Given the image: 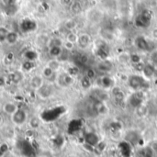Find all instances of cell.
Here are the masks:
<instances>
[{"mask_svg": "<svg viewBox=\"0 0 157 157\" xmlns=\"http://www.w3.org/2000/svg\"><path fill=\"white\" fill-rule=\"evenodd\" d=\"M74 45H75V43H72V42H70V41H64L63 42V47L64 48V50H66V51H71V50H73V48H74Z\"/></svg>", "mask_w": 157, "mask_h": 157, "instance_id": "cell-35", "label": "cell"}, {"mask_svg": "<svg viewBox=\"0 0 157 157\" xmlns=\"http://www.w3.org/2000/svg\"><path fill=\"white\" fill-rule=\"evenodd\" d=\"M13 61H14V55H13V53H7L4 57V62H5L6 65H9Z\"/></svg>", "mask_w": 157, "mask_h": 157, "instance_id": "cell-31", "label": "cell"}, {"mask_svg": "<svg viewBox=\"0 0 157 157\" xmlns=\"http://www.w3.org/2000/svg\"><path fill=\"white\" fill-rule=\"evenodd\" d=\"M97 53L102 60H106L107 57L109 56V50L106 47V45H101L98 48Z\"/></svg>", "mask_w": 157, "mask_h": 157, "instance_id": "cell-25", "label": "cell"}, {"mask_svg": "<svg viewBox=\"0 0 157 157\" xmlns=\"http://www.w3.org/2000/svg\"><path fill=\"white\" fill-rule=\"evenodd\" d=\"M93 110L97 113V114H104L107 111V107L105 106L104 102H95L94 106H93Z\"/></svg>", "mask_w": 157, "mask_h": 157, "instance_id": "cell-21", "label": "cell"}, {"mask_svg": "<svg viewBox=\"0 0 157 157\" xmlns=\"http://www.w3.org/2000/svg\"><path fill=\"white\" fill-rule=\"evenodd\" d=\"M2 26V21H1V18H0V27Z\"/></svg>", "mask_w": 157, "mask_h": 157, "instance_id": "cell-45", "label": "cell"}, {"mask_svg": "<svg viewBox=\"0 0 157 157\" xmlns=\"http://www.w3.org/2000/svg\"><path fill=\"white\" fill-rule=\"evenodd\" d=\"M144 63L143 62H140V63H134V68L136 71H139V72H143L144 68Z\"/></svg>", "mask_w": 157, "mask_h": 157, "instance_id": "cell-38", "label": "cell"}, {"mask_svg": "<svg viewBox=\"0 0 157 157\" xmlns=\"http://www.w3.org/2000/svg\"><path fill=\"white\" fill-rule=\"evenodd\" d=\"M61 1L64 6H71V4L73 3V0H61Z\"/></svg>", "mask_w": 157, "mask_h": 157, "instance_id": "cell-42", "label": "cell"}, {"mask_svg": "<svg viewBox=\"0 0 157 157\" xmlns=\"http://www.w3.org/2000/svg\"><path fill=\"white\" fill-rule=\"evenodd\" d=\"M29 122V129L31 130H37L40 128V120L39 117L37 116H32L31 118H29V120L28 121Z\"/></svg>", "mask_w": 157, "mask_h": 157, "instance_id": "cell-20", "label": "cell"}, {"mask_svg": "<svg viewBox=\"0 0 157 157\" xmlns=\"http://www.w3.org/2000/svg\"><path fill=\"white\" fill-rule=\"evenodd\" d=\"M36 94L37 96L41 98V99H47L49 98H51L53 94V88L52 86L50 85H43L40 88H39L38 90H36Z\"/></svg>", "mask_w": 157, "mask_h": 157, "instance_id": "cell-7", "label": "cell"}, {"mask_svg": "<svg viewBox=\"0 0 157 157\" xmlns=\"http://www.w3.org/2000/svg\"><path fill=\"white\" fill-rule=\"evenodd\" d=\"M7 83H8L7 77L4 76V75H0V89L4 88L5 86H6Z\"/></svg>", "mask_w": 157, "mask_h": 157, "instance_id": "cell-34", "label": "cell"}, {"mask_svg": "<svg viewBox=\"0 0 157 157\" xmlns=\"http://www.w3.org/2000/svg\"><path fill=\"white\" fill-rule=\"evenodd\" d=\"M75 78L73 75H71L69 73H63L57 75L56 82L59 85V86L62 87H68L71 86L74 84Z\"/></svg>", "mask_w": 157, "mask_h": 157, "instance_id": "cell-5", "label": "cell"}, {"mask_svg": "<svg viewBox=\"0 0 157 157\" xmlns=\"http://www.w3.org/2000/svg\"><path fill=\"white\" fill-rule=\"evenodd\" d=\"M3 122H4V118H3V116L0 114V126L3 124Z\"/></svg>", "mask_w": 157, "mask_h": 157, "instance_id": "cell-43", "label": "cell"}, {"mask_svg": "<svg viewBox=\"0 0 157 157\" xmlns=\"http://www.w3.org/2000/svg\"><path fill=\"white\" fill-rule=\"evenodd\" d=\"M139 156L140 157H153L154 156V150L152 147L147 146L144 147L139 151Z\"/></svg>", "mask_w": 157, "mask_h": 157, "instance_id": "cell-23", "label": "cell"}, {"mask_svg": "<svg viewBox=\"0 0 157 157\" xmlns=\"http://www.w3.org/2000/svg\"><path fill=\"white\" fill-rule=\"evenodd\" d=\"M89 61V57L86 55V54H82L79 58V62L82 63V64H86Z\"/></svg>", "mask_w": 157, "mask_h": 157, "instance_id": "cell-36", "label": "cell"}, {"mask_svg": "<svg viewBox=\"0 0 157 157\" xmlns=\"http://www.w3.org/2000/svg\"><path fill=\"white\" fill-rule=\"evenodd\" d=\"M90 40H91L90 36L88 34L84 33V34H81V35L78 36V40H77V42L76 43H77V45L80 48L84 49V48H86L89 45Z\"/></svg>", "mask_w": 157, "mask_h": 157, "instance_id": "cell-13", "label": "cell"}, {"mask_svg": "<svg viewBox=\"0 0 157 157\" xmlns=\"http://www.w3.org/2000/svg\"><path fill=\"white\" fill-rule=\"evenodd\" d=\"M64 28L70 31H72L73 29H75L76 28V22L73 19H68L65 21L64 23Z\"/></svg>", "mask_w": 157, "mask_h": 157, "instance_id": "cell-29", "label": "cell"}, {"mask_svg": "<svg viewBox=\"0 0 157 157\" xmlns=\"http://www.w3.org/2000/svg\"><path fill=\"white\" fill-rule=\"evenodd\" d=\"M151 21H152V14L149 11L144 10L140 15H138L137 17L135 18V26L138 28L146 29L151 25Z\"/></svg>", "mask_w": 157, "mask_h": 157, "instance_id": "cell-4", "label": "cell"}, {"mask_svg": "<svg viewBox=\"0 0 157 157\" xmlns=\"http://www.w3.org/2000/svg\"><path fill=\"white\" fill-rule=\"evenodd\" d=\"M144 98V93H142L141 90H140V91H137L135 94H133V95L130 98V99H129L130 105H131L132 107L135 108V109L139 108L140 106L143 105Z\"/></svg>", "mask_w": 157, "mask_h": 157, "instance_id": "cell-9", "label": "cell"}, {"mask_svg": "<svg viewBox=\"0 0 157 157\" xmlns=\"http://www.w3.org/2000/svg\"><path fill=\"white\" fill-rule=\"evenodd\" d=\"M46 65H47L48 67H50L51 69H52L54 72H56V71H58V70L60 69V67H61V63H60V61H59L58 59L53 58V59L48 61Z\"/></svg>", "mask_w": 157, "mask_h": 157, "instance_id": "cell-24", "label": "cell"}, {"mask_svg": "<svg viewBox=\"0 0 157 157\" xmlns=\"http://www.w3.org/2000/svg\"><path fill=\"white\" fill-rule=\"evenodd\" d=\"M135 45L139 50H142L144 52L155 51V43L152 40H147L144 36H138L135 39Z\"/></svg>", "mask_w": 157, "mask_h": 157, "instance_id": "cell-2", "label": "cell"}, {"mask_svg": "<svg viewBox=\"0 0 157 157\" xmlns=\"http://www.w3.org/2000/svg\"><path fill=\"white\" fill-rule=\"evenodd\" d=\"M130 58H131V61H132L133 63H140V62H142V60H141V57H140L138 54H132Z\"/></svg>", "mask_w": 157, "mask_h": 157, "instance_id": "cell-37", "label": "cell"}, {"mask_svg": "<svg viewBox=\"0 0 157 157\" xmlns=\"http://www.w3.org/2000/svg\"><path fill=\"white\" fill-rule=\"evenodd\" d=\"M112 95L114 98V100L117 104H121L124 101L125 99V95L122 92V90H121V88L119 87H114L112 90Z\"/></svg>", "mask_w": 157, "mask_h": 157, "instance_id": "cell-16", "label": "cell"}, {"mask_svg": "<svg viewBox=\"0 0 157 157\" xmlns=\"http://www.w3.org/2000/svg\"><path fill=\"white\" fill-rule=\"evenodd\" d=\"M77 40H78V36L75 32H73V31H70L67 34V36H66V40L67 41H70L72 43H76L77 42Z\"/></svg>", "mask_w": 157, "mask_h": 157, "instance_id": "cell-30", "label": "cell"}, {"mask_svg": "<svg viewBox=\"0 0 157 157\" xmlns=\"http://www.w3.org/2000/svg\"><path fill=\"white\" fill-rule=\"evenodd\" d=\"M113 84V81L109 77H103L102 78V86L105 87H110Z\"/></svg>", "mask_w": 157, "mask_h": 157, "instance_id": "cell-32", "label": "cell"}, {"mask_svg": "<svg viewBox=\"0 0 157 157\" xmlns=\"http://www.w3.org/2000/svg\"><path fill=\"white\" fill-rule=\"evenodd\" d=\"M128 84H129V86L135 91H140L142 89L148 88L150 86V84L147 81V79L144 76H142L139 75H132L129 76Z\"/></svg>", "mask_w": 157, "mask_h": 157, "instance_id": "cell-1", "label": "cell"}, {"mask_svg": "<svg viewBox=\"0 0 157 157\" xmlns=\"http://www.w3.org/2000/svg\"><path fill=\"white\" fill-rule=\"evenodd\" d=\"M155 70H156V68L153 63H148V64L144 65V68L143 70V74H144V77L146 79H148V78L153 77L155 75Z\"/></svg>", "mask_w": 157, "mask_h": 157, "instance_id": "cell-15", "label": "cell"}, {"mask_svg": "<svg viewBox=\"0 0 157 157\" xmlns=\"http://www.w3.org/2000/svg\"><path fill=\"white\" fill-rule=\"evenodd\" d=\"M85 142L87 145L91 147H96L99 144V138L96 133L88 132L85 135Z\"/></svg>", "mask_w": 157, "mask_h": 157, "instance_id": "cell-11", "label": "cell"}, {"mask_svg": "<svg viewBox=\"0 0 157 157\" xmlns=\"http://www.w3.org/2000/svg\"><path fill=\"white\" fill-rule=\"evenodd\" d=\"M86 76H87L88 78H90V79L92 80L93 78L96 77V72H95L93 69H88V70L86 71Z\"/></svg>", "mask_w": 157, "mask_h": 157, "instance_id": "cell-39", "label": "cell"}, {"mask_svg": "<svg viewBox=\"0 0 157 157\" xmlns=\"http://www.w3.org/2000/svg\"><path fill=\"white\" fill-rule=\"evenodd\" d=\"M67 73H69L71 75H77L78 74V69L76 68V67H71L69 70H68V72Z\"/></svg>", "mask_w": 157, "mask_h": 157, "instance_id": "cell-40", "label": "cell"}, {"mask_svg": "<svg viewBox=\"0 0 157 157\" xmlns=\"http://www.w3.org/2000/svg\"><path fill=\"white\" fill-rule=\"evenodd\" d=\"M113 69V64L111 62H109V60H102L98 64V70L102 72V73H106V72H109Z\"/></svg>", "mask_w": 157, "mask_h": 157, "instance_id": "cell-14", "label": "cell"}, {"mask_svg": "<svg viewBox=\"0 0 157 157\" xmlns=\"http://www.w3.org/2000/svg\"><path fill=\"white\" fill-rule=\"evenodd\" d=\"M153 35H154L155 38H156L157 39V29H155V30L153 31Z\"/></svg>", "mask_w": 157, "mask_h": 157, "instance_id": "cell-44", "label": "cell"}, {"mask_svg": "<svg viewBox=\"0 0 157 157\" xmlns=\"http://www.w3.org/2000/svg\"><path fill=\"white\" fill-rule=\"evenodd\" d=\"M1 2L4 4V6H10V5H15L16 0H1Z\"/></svg>", "mask_w": 157, "mask_h": 157, "instance_id": "cell-41", "label": "cell"}, {"mask_svg": "<svg viewBox=\"0 0 157 157\" xmlns=\"http://www.w3.org/2000/svg\"><path fill=\"white\" fill-rule=\"evenodd\" d=\"M139 140H140V136H139V134H138L137 132H128L127 135H126V142H127L128 144H132V145L137 144L138 142H139Z\"/></svg>", "mask_w": 157, "mask_h": 157, "instance_id": "cell-17", "label": "cell"}, {"mask_svg": "<svg viewBox=\"0 0 157 157\" xmlns=\"http://www.w3.org/2000/svg\"><path fill=\"white\" fill-rule=\"evenodd\" d=\"M44 77L41 75H34L30 77L29 79V86L33 89V90H38L39 88H40L43 85H44Z\"/></svg>", "mask_w": 157, "mask_h": 157, "instance_id": "cell-8", "label": "cell"}, {"mask_svg": "<svg viewBox=\"0 0 157 157\" xmlns=\"http://www.w3.org/2000/svg\"><path fill=\"white\" fill-rule=\"evenodd\" d=\"M8 83H11L13 85H18L21 82H23L24 78H25V75L24 72L22 70H16L10 74H8L6 75Z\"/></svg>", "mask_w": 157, "mask_h": 157, "instance_id": "cell-6", "label": "cell"}, {"mask_svg": "<svg viewBox=\"0 0 157 157\" xmlns=\"http://www.w3.org/2000/svg\"><path fill=\"white\" fill-rule=\"evenodd\" d=\"M71 11L74 14H79L82 12L83 10V5L79 0H75L73 1V3L71 4Z\"/></svg>", "mask_w": 157, "mask_h": 157, "instance_id": "cell-22", "label": "cell"}, {"mask_svg": "<svg viewBox=\"0 0 157 157\" xmlns=\"http://www.w3.org/2000/svg\"><path fill=\"white\" fill-rule=\"evenodd\" d=\"M150 59H151V63H153L155 66H157V50L152 52Z\"/></svg>", "mask_w": 157, "mask_h": 157, "instance_id": "cell-33", "label": "cell"}, {"mask_svg": "<svg viewBox=\"0 0 157 157\" xmlns=\"http://www.w3.org/2000/svg\"><path fill=\"white\" fill-rule=\"evenodd\" d=\"M50 40L51 38L45 34V33H41V34H39L37 37H36V44L40 47H46L49 45V42H50Z\"/></svg>", "mask_w": 157, "mask_h": 157, "instance_id": "cell-12", "label": "cell"}, {"mask_svg": "<svg viewBox=\"0 0 157 157\" xmlns=\"http://www.w3.org/2000/svg\"><path fill=\"white\" fill-rule=\"evenodd\" d=\"M11 117V121L15 126L17 127H21L23 126L25 123L28 122L29 121V117H28V113L26 112V110L22 109H18Z\"/></svg>", "mask_w": 157, "mask_h": 157, "instance_id": "cell-3", "label": "cell"}, {"mask_svg": "<svg viewBox=\"0 0 157 157\" xmlns=\"http://www.w3.org/2000/svg\"><path fill=\"white\" fill-rule=\"evenodd\" d=\"M56 72H54L52 69H51L50 67H48L47 65L42 69V71H41V75L44 77V79H47L48 81H51V78H52V77H57V75H56V74H55Z\"/></svg>", "mask_w": 157, "mask_h": 157, "instance_id": "cell-18", "label": "cell"}, {"mask_svg": "<svg viewBox=\"0 0 157 157\" xmlns=\"http://www.w3.org/2000/svg\"><path fill=\"white\" fill-rule=\"evenodd\" d=\"M63 53V48L62 47H52L50 48V54L52 57L53 58H58L61 56V54Z\"/></svg>", "mask_w": 157, "mask_h": 157, "instance_id": "cell-26", "label": "cell"}, {"mask_svg": "<svg viewBox=\"0 0 157 157\" xmlns=\"http://www.w3.org/2000/svg\"><path fill=\"white\" fill-rule=\"evenodd\" d=\"M17 109H18L17 105L15 102H11V101L4 103L2 106V111L8 116H12Z\"/></svg>", "mask_w": 157, "mask_h": 157, "instance_id": "cell-10", "label": "cell"}, {"mask_svg": "<svg viewBox=\"0 0 157 157\" xmlns=\"http://www.w3.org/2000/svg\"><path fill=\"white\" fill-rule=\"evenodd\" d=\"M18 38V34L16 31H8V33L6 36V41L9 45H13L17 42Z\"/></svg>", "mask_w": 157, "mask_h": 157, "instance_id": "cell-19", "label": "cell"}, {"mask_svg": "<svg viewBox=\"0 0 157 157\" xmlns=\"http://www.w3.org/2000/svg\"><path fill=\"white\" fill-rule=\"evenodd\" d=\"M81 86L84 88V89H88L91 87L92 86V80L90 78H88L87 76H84L82 79H81Z\"/></svg>", "mask_w": 157, "mask_h": 157, "instance_id": "cell-28", "label": "cell"}, {"mask_svg": "<svg viewBox=\"0 0 157 157\" xmlns=\"http://www.w3.org/2000/svg\"><path fill=\"white\" fill-rule=\"evenodd\" d=\"M63 40L59 38H52L50 40V42H49V45L48 47L49 48H52V47H63Z\"/></svg>", "mask_w": 157, "mask_h": 157, "instance_id": "cell-27", "label": "cell"}]
</instances>
